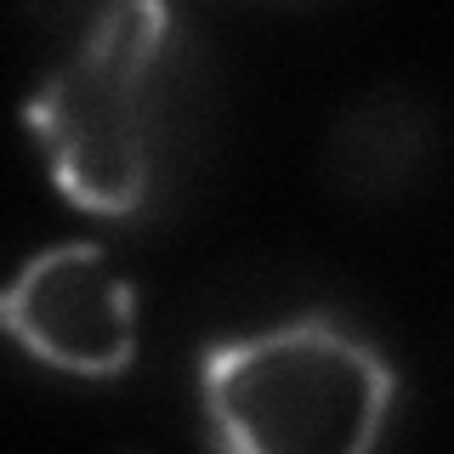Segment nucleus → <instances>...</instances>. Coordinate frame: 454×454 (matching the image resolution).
Instances as JSON below:
<instances>
[{
    "label": "nucleus",
    "instance_id": "1",
    "mask_svg": "<svg viewBox=\"0 0 454 454\" xmlns=\"http://www.w3.org/2000/svg\"><path fill=\"white\" fill-rule=\"evenodd\" d=\"M165 46V0H103L28 97V131L51 182L80 210L131 216L148 205L160 170Z\"/></svg>",
    "mask_w": 454,
    "mask_h": 454
},
{
    "label": "nucleus",
    "instance_id": "2",
    "mask_svg": "<svg viewBox=\"0 0 454 454\" xmlns=\"http://www.w3.org/2000/svg\"><path fill=\"white\" fill-rule=\"evenodd\" d=\"M397 403L392 364L335 318H290L216 340L199 364V409L239 454H358L375 449Z\"/></svg>",
    "mask_w": 454,
    "mask_h": 454
},
{
    "label": "nucleus",
    "instance_id": "3",
    "mask_svg": "<svg viewBox=\"0 0 454 454\" xmlns=\"http://www.w3.org/2000/svg\"><path fill=\"white\" fill-rule=\"evenodd\" d=\"M0 318L28 358L57 375L114 380L137 364V290L91 239H68L28 255L0 301Z\"/></svg>",
    "mask_w": 454,
    "mask_h": 454
},
{
    "label": "nucleus",
    "instance_id": "4",
    "mask_svg": "<svg viewBox=\"0 0 454 454\" xmlns=\"http://www.w3.org/2000/svg\"><path fill=\"white\" fill-rule=\"evenodd\" d=\"M426 153H432V120L409 91H369L340 114L330 137L335 182L364 199L403 193L426 170Z\"/></svg>",
    "mask_w": 454,
    "mask_h": 454
}]
</instances>
